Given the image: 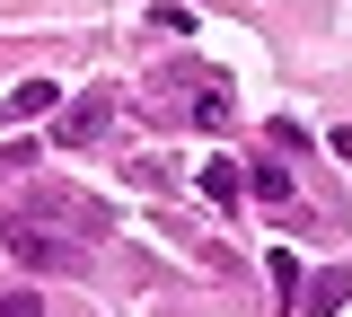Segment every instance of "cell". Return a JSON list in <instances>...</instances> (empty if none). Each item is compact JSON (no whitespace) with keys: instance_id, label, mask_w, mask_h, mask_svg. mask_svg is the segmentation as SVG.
<instances>
[{"instance_id":"1","label":"cell","mask_w":352,"mask_h":317,"mask_svg":"<svg viewBox=\"0 0 352 317\" xmlns=\"http://www.w3.org/2000/svg\"><path fill=\"white\" fill-rule=\"evenodd\" d=\"M159 106H168V115H185V124H229V115H238V97H229V80H220V71H185V80H159Z\"/></svg>"},{"instance_id":"2","label":"cell","mask_w":352,"mask_h":317,"mask_svg":"<svg viewBox=\"0 0 352 317\" xmlns=\"http://www.w3.org/2000/svg\"><path fill=\"white\" fill-rule=\"evenodd\" d=\"M0 247H9L18 265H36V273H88L80 238H53V229H36V221H0Z\"/></svg>"},{"instance_id":"3","label":"cell","mask_w":352,"mask_h":317,"mask_svg":"<svg viewBox=\"0 0 352 317\" xmlns=\"http://www.w3.org/2000/svg\"><path fill=\"white\" fill-rule=\"evenodd\" d=\"M27 221H88V238H106V203H88V194H71V185H36V203H27Z\"/></svg>"},{"instance_id":"4","label":"cell","mask_w":352,"mask_h":317,"mask_svg":"<svg viewBox=\"0 0 352 317\" xmlns=\"http://www.w3.org/2000/svg\"><path fill=\"white\" fill-rule=\"evenodd\" d=\"M344 300H352V265H326L317 282H300V300H291V309H300V317H335Z\"/></svg>"},{"instance_id":"5","label":"cell","mask_w":352,"mask_h":317,"mask_svg":"<svg viewBox=\"0 0 352 317\" xmlns=\"http://www.w3.org/2000/svg\"><path fill=\"white\" fill-rule=\"evenodd\" d=\"M106 115H115V106H106V89L80 97V106H62V150H88V141L106 133Z\"/></svg>"},{"instance_id":"6","label":"cell","mask_w":352,"mask_h":317,"mask_svg":"<svg viewBox=\"0 0 352 317\" xmlns=\"http://www.w3.org/2000/svg\"><path fill=\"white\" fill-rule=\"evenodd\" d=\"M53 106H62V89H53V80H27V89H9V115H18V124H36V115H53Z\"/></svg>"},{"instance_id":"7","label":"cell","mask_w":352,"mask_h":317,"mask_svg":"<svg viewBox=\"0 0 352 317\" xmlns=\"http://www.w3.org/2000/svg\"><path fill=\"white\" fill-rule=\"evenodd\" d=\"M247 194H256V203H291V168H282V159H256V168H247Z\"/></svg>"},{"instance_id":"8","label":"cell","mask_w":352,"mask_h":317,"mask_svg":"<svg viewBox=\"0 0 352 317\" xmlns=\"http://www.w3.org/2000/svg\"><path fill=\"white\" fill-rule=\"evenodd\" d=\"M238 185H247V177H238L229 159H212V168H203V194H212V203H238Z\"/></svg>"},{"instance_id":"9","label":"cell","mask_w":352,"mask_h":317,"mask_svg":"<svg viewBox=\"0 0 352 317\" xmlns=\"http://www.w3.org/2000/svg\"><path fill=\"white\" fill-rule=\"evenodd\" d=\"M264 273H273V291H291V300H300V256H291V247H273Z\"/></svg>"},{"instance_id":"10","label":"cell","mask_w":352,"mask_h":317,"mask_svg":"<svg viewBox=\"0 0 352 317\" xmlns=\"http://www.w3.org/2000/svg\"><path fill=\"white\" fill-rule=\"evenodd\" d=\"M150 27H168V36H194V9H176V0H159V9H150Z\"/></svg>"},{"instance_id":"11","label":"cell","mask_w":352,"mask_h":317,"mask_svg":"<svg viewBox=\"0 0 352 317\" xmlns=\"http://www.w3.org/2000/svg\"><path fill=\"white\" fill-rule=\"evenodd\" d=\"M0 317H44V300L36 291H0Z\"/></svg>"}]
</instances>
